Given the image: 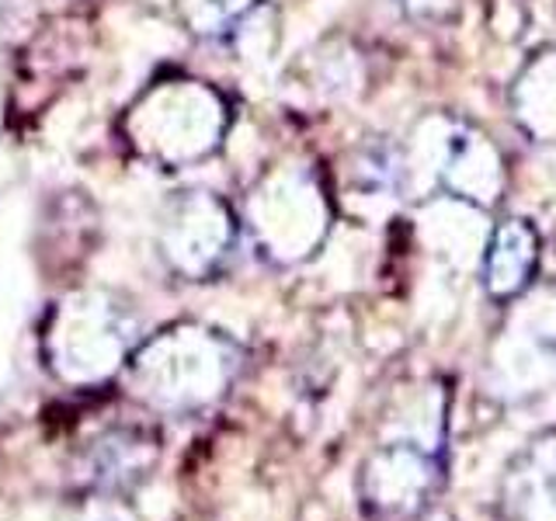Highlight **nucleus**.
Wrapping results in <instances>:
<instances>
[{
    "instance_id": "obj_1",
    "label": "nucleus",
    "mask_w": 556,
    "mask_h": 521,
    "mask_svg": "<svg viewBox=\"0 0 556 521\" xmlns=\"http://www.w3.org/2000/svg\"><path fill=\"white\" fill-rule=\"evenodd\" d=\"M237 347L216 330L181 323L153 334L129 355V390L143 404L170 414L202 410L237 376Z\"/></svg>"
},
{
    "instance_id": "obj_2",
    "label": "nucleus",
    "mask_w": 556,
    "mask_h": 521,
    "mask_svg": "<svg viewBox=\"0 0 556 521\" xmlns=\"http://www.w3.org/2000/svg\"><path fill=\"white\" fill-rule=\"evenodd\" d=\"M132 323L126 309L109 295L84 292L52 309L46 330L49 369L66 382H101L109 379L129 355Z\"/></svg>"
},
{
    "instance_id": "obj_3",
    "label": "nucleus",
    "mask_w": 556,
    "mask_h": 521,
    "mask_svg": "<svg viewBox=\"0 0 556 521\" xmlns=\"http://www.w3.org/2000/svg\"><path fill=\"white\" fill-rule=\"evenodd\" d=\"M251 226L265 254L300 260L327 230V202L309 167H278L251 195Z\"/></svg>"
},
{
    "instance_id": "obj_4",
    "label": "nucleus",
    "mask_w": 556,
    "mask_h": 521,
    "mask_svg": "<svg viewBox=\"0 0 556 521\" xmlns=\"http://www.w3.org/2000/svg\"><path fill=\"white\" fill-rule=\"evenodd\" d=\"M223 104L202 84H164L139 104L132 115V136L147 153L181 164L199 161L219 143Z\"/></svg>"
},
{
    "instance_id": "obj_5",
    "label": "nucleus",
    "mask_w": 556,
    "mask_h": 521,
    "mask_svg": "<svg viewBox=\"0 0 556 521\" xmlns=\"http://www.w3.org/2000/svg\"><path fill=\"white\" fill-rule=\"evenodd\" d=\"M428 164V178L439 181L456 199L477 205H494L504 188V170L497 150L486 136L463 126V122H442V132L407 153V167Z\"/></svg>"
},
{
    "instance_id": "obj_6",
    "label": "nucleus",
    "mask_w": 556,
    "mask_h": 521,
    "mask_svg": "<svg viewBox=\"0 0 556 521\" xmlns=\"http://www.w3.org/2000/svg\"><path fill=\"white\" fill-rule=\"evenodd\" d=\"M233 247V219L226 205L205 191H191L170 205L164 219V257L174 268L199 278L208 275Z\"/></svg>"
},
{
    "instance_id": "obj_7",
    "label": "nucleus",
    "mask_w": 556,
    "mask_h": 521,
    "mask_svg": "<svg viewBox=\"0 0 556 521\" xmlns=\"http://www.w3.org/2000/svg\"><path fill=\"white\" fill-rule=\"evenodd\" d=\"M439 466L431 462V452L417 439L382 442L369 462H365V504H372L382 514H414L431 491Z\"/></svg>"
},
{
    "instance_id": "obj_8",
    "label": "nucleus",
    "mask_w": 556,
    "mask_h": 521,
    "mask_svg": "<svg viewBox=\"0 0 556 521\" xmlns=\"http://www.w3.org/2000/svg\"><path fill=\"white\" fill-rule=\"evenodd\" d=\"M504 518L556 521V439L535 442L504 476Z\"/></svg>"
},
{
    "instance_id": "obj_9",
    "label": "nucleus",
    "mask_w": 556,
    "mask_h": 521,
    "mask_svg": "<svg viewBox=\"0 0 556 521\" xmlns=\"http://www.w3.org/2000/svg\"><path fill=\"white\" fill-rule=\"evenodd\" d=\"M539 260V240L526 219H508L486 247V289L494 295H518L529 285Z\"/></svg>"
},
{
    "instance_id": "obj_10",
    "label": "nucleus",
    "mask_w": 556,
    "mask_h": 521,
    "mask_svg": "<svg viewBox=\"0 0 556 521\" xmlns=\"http://www.w3.org/2000/svg\"><path fill=\"white\" fill-rule=\"evenodd\" d=\"M515 115L529 136L556 143V52H546L526 66L511 91Z\"/></svg>"
},
{
    "instance_id": "obj_11",
    "label": "nucleus",
    "mask_w": 556,
    "mask_h": 521,
    "mask_svg": "<svg viewBox=\"0 0 556 521\" xmlns=\"http://www.w3.org/2000/svg\"><path fill=\"white\" fill-rule=\"evenodd\" d=\"M147 442L139 434H109L104 442L94 445L91 459H87V480L98 486H122L126 480L139 476V469H147Z\"/></svg>"
},
{
    "instance_id": "obj_12",
    "label": "nucleus",
    "mask_w": 556,
    "mask_h": 521,
    "mask_svg": "<svg viewBox=\"0 0 556 521\" xmlns=\"http://www.w3.org/2000/svg\"><path fill=\"white\" fill-rule=\"evenodd\" d=\"M254 8V0H181L188 25L202 35H219L237 25Z\"/></svg>"
},
{
    "instance_id": "obj_13",
    "label": "nucleus",
    "mask_w": 556,
    "mask_h": 521,
    "mask_svg": "<svg viewBox=\"0 0 556 521\" xmlns=\"http://www.w3.org/2000/svg\"><path fill=\"white\" fill-rule=\"evenodd\" d=\"M70 521H132V514L112 500H98V504H87V508L77 511Z\"/></svg>"
}]
</instances>
